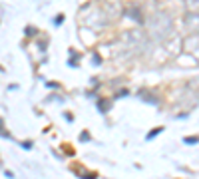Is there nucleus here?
Returning a JSON list of instances; mask_svg holds the SVG:
<instances>
[{
    "label": "nucleus",
    "mask_w": 199,
    "mask_h": 179,
    "mask_svg": "<svg viewBox=\"0 0 199 179\" xmlns=\"http://www.w3.org/2000/svg\"><path fill=\"white\" fill-rule=\"evenodd\" d=\"M161 129H163V127H155V129H151V132L147 133V139H153L157 133H161Z\"/></svg>",
    "instance_id": "1"
}]
</instances>
